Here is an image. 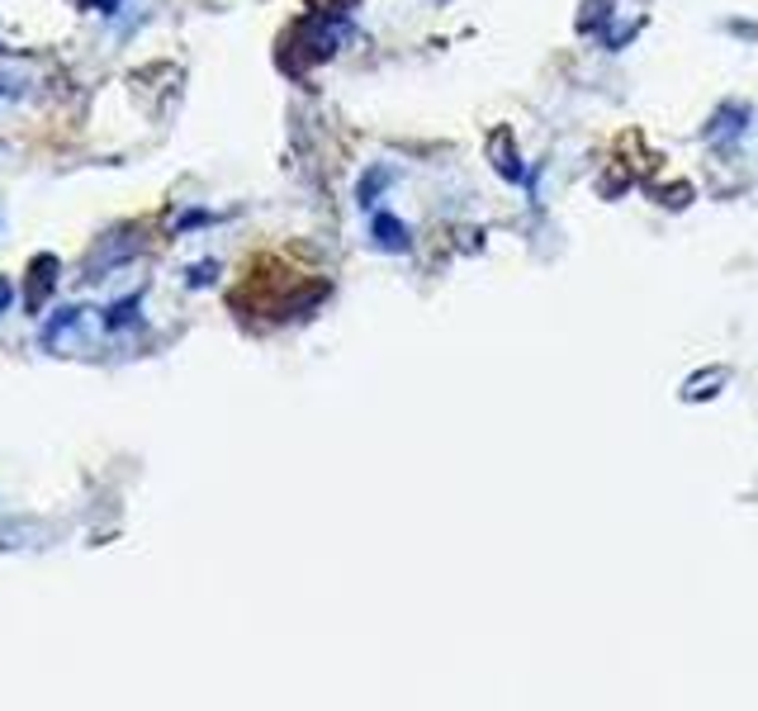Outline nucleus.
Listing matches in <instances>:
<instances>
[{
  "mask_svg": "<svg viewBox=\"0 0 758 711\" xmlns=\"http://www.w3.org/2000/svg\"><path fill=\"white\" fill-rule=\"evenodd\" d=\"M52 271H58V261H52V257L33 261V280H29V304H33V313H39V304L52 294Z\"/></svg>",
  "mask_w": 758,
  "mask_h": 711,
  "instance_id": "obj_1",
  "label": "nucleus"
},
{
  "mask_svg": "<svg viewBox=\"0 0 758 711\" xmlns=\"http://www.w3.org/2000/svg\"><path fill=\"white\" fill-rule=\"evenodd\" d=\"M375 242L380 247H394V252H408V233H403V223L398 219H375Z\"/></svg>",
  "mask_w": 758,
  "mask_h": 711,
  "instance_id": "obj_2",
  "label": "nucleus"
},
{
  "mask_svg": "<svg viewBox=\"0 0 758 711\" xmlns=\"http://www.w3.org/2000/svg\"><path fill=\"white\" fill-rule=\"evenodd\" d=\"M384 181H390V171H370L365 186H361V204H375V190H380Z\"/></svg>",
  "mask_w": 758,
  "mask_h": 711,
  "instance_id": "obj_3",
  "label": "nucleus"
},
{
  "mask_svg": "<svg viewBox=\"0 0 758 711\" xmlns=\"http://www.w3.org/2000/svg\"><path fill=\"white\" fill-rule=\"evenodd\" d=\"M10 299H14V290H10V280H0V313L10 309Z\"/></svg>",
  "mask_w": 758,
  "mask_h": 711,
  "instance_id": "obj_4",
  "label": "nucleus"
}]
</instances>
